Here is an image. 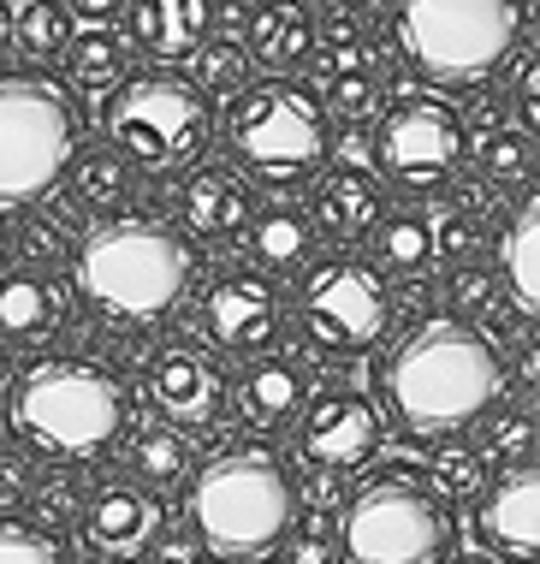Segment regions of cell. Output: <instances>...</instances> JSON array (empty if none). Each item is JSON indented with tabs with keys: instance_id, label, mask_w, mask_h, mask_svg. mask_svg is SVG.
I'll use <instances>...</instances> for the list:
<instances>
[{
	"instance_id": "cell-1",
	"label": "cell",
	"mask_w": 540,
	"mask_h": 564,
	"mask_svg": "<svg viewBox=\"0 0 540 564\" xmlns=\"http://www.w3.org/2000/svg\"><path fill=\"white\" fill-rule=\"evenodd\" d=\"M505 380H511V362H505V350L487 327L428 315L386 350L380 404L398 434L440 446L452 434L482 429L505 404Z\"/></svg>"
},
{
	"instance_id": "cell-2",
	"label": "cell",
	"mask_w": 540,
	"mask_h": 564,
	"mask_svg": "<svg viewBox=\"0 0 540 564\" xmlns=\"http://www.w3.org/2000/svg\"><path fill=\"white\" fill-rule=\"evenodd\" d=\"M303 523V487L273 446H226L191 476V535L208 564H273Z\"/></svg>"
},
{
	"instance_id": "cell-3",
	"label": "cell",
	"mask_w": 540,
	"mask_h": 564,
	"mask_svg": "<svg viewBox=\"0 0 540 564\" xmlns=\"http://www.w3.org/2000/svg\"><path fill=\"white\" fill-rule=\"evenodd\" d=\"M72 285L101 322L154 327L191 297L196 285V243L184 226L149 215H114L89 226L72 256Z\"/></svg>"
},
{
	"instance_id": "cell-4",
	"label": "cell",
	"mask_w": 540,
	"mask_h": 564,
	"mask_svg": "<svg viewBox=\"0 0 540 564\" xmlns=\"http://www.w3.org/2000/svg\"><path fill=\"white\" fill-rule=\"evenodd\" d=\"M529 0H392L386 36L428 89H487L529 48Z\"/></svg>"
},
{
	"instance_id": "cell-5",
	"label": "cell",
	"mask_w": 540,
	"mask_h": 564,
	"mask_svg": "<svg viewBox=\"0 0 540 564\" xmlns=\"http://www.w3.org/2000/svg\"><path fill=\"white\" fill-rule=\"evenodd\" d=\"M137 416L131 387L96 357H42L12 387V422L54 464H96Z\"/></svg>"
},
{
	"instance_id": "cell-6",
	"label": "cell",
	"mask_w": 540,
	"mask_h": 564,
	"mask_svg": "<svg viewBox=\"0 0 540 564\" xmlns=\"http://www.w3.org/2000/svg\"><path fill=\"white\" fill-rule=\"evenodd\" d=\"M333 113L315 84L261 78L226 108V155L244 178L268 191L315 185L333 166Z\"/></svg>"
},
{
	"instance_id": "cell-7",
	"label": "cell",
	"mask_w": 540,
	"mask_h": 564,
	"mask_svg": "<svg viewBox=\"0 0 540 564\" xmlns=\"http://www.w3.org/2000/svg\"><path fill=\"white\" fill-rule=\"evenodd\" d=\"M457 499L422 469H380L338 511V564H452Z\"/></svg>"
},
{
	"instance_id": "cell-8",
	"label": "cell",
	"mask_w": 540,
	"mask_h": 564,
	"mask_svg": "<svg viewBox=\"0 0 540 564\" xmlns=\"http://www.w3.org/2000/svg\"><path fill=\"white\" fill-rule=\"evenodd\" d=\"M101 131L137 173L179 178V173H191V166H203V149L214 137V96L173 66L131 72V78L107 96Z\"/></svg>"
},
{
	"instance_id": "cell-9",
	"label": "cell",
	"mask_w": 540,
	"mask_h": 564,
	"mask_svg": "<svg viewBox=\"0 0 540 564\" xmlns=\"http://www.w3.org/2000/svg\"><path fill=\"white\" fill-rule=\"evenodd\" d=\"M291 322L298 339L321 357H368L398 327V285L375 256L333 250L298 273Z\"/></svg>"
},
{
	"instance_id": "cell-10",
	"label": "cell",
	"mask_w": 540,
	"mask_h": 564,
	"mask_svg": "<svg viewBox=\"0 0 540 564\" xmlns=\"http://www.w3.org/2000/svg\"><path fill=\"white\" fill-rule=\"evenodd\" d=\"M77 108L36 72H0V215L36 208L77 166Z\"/></svg>"
},
{
	"instance_id": "cell-11",
	"label": "cell",
	"mask_w": 540,
	"mask_h": 564,
	"mask_svg": "<svg viewBox=\"0 0 540 564\" xmlns=\"http://www.w3.org/2000/svg\"><path fill=\"white\" fill-rule=\"evenodd\" d=\"M469 113L440 89H404L375 119V166L404 203H445L469 178Z\"/></svg>"
},
{
	"instance_id": "cell-12",
	"label": "cell",
	"mask_w": 540,
	"mask_h": 564,
	"mask_svg": "<svg viewBox=\"0 0 540 564\" xmlns=\"http://www.w3.org/2000/svg\"><path fill=\"white\" fill-rule=\"evenodd\" d=\"M291 440H298L309 476H327V481L357 476L386 446V404H375L363 387H321L303 404Z\"/></svg>"
},
{
	"instance_id": "cell-13",
	"label": "cell",
	"mask_w": 540,
	"mask_h": 564,
	"mask_svg": "<svg viewBox=\"0 0 540 564\" xmlns=\"http://www.w3.org/2000/svg\"><path fill=\"white\" fill-rule=\"evenodd\" d=\"M291 303L280 292V273L268 268H220L208 280L203 303H196V322H203L208 345L226 357H268L285 333Z\"/></svg>"
},
{
	"instance_id": "cell-14",
	"label": "cell",
	"mask_w": 540,
	"mask_h": 564,
	"mask_svg": "<svg viewBox=\"0 0 540 564\" xmlns=\"http://www.w3.org/2000/svg\"><path fill=\"white\" fill-rule=\"evenodd\" d=\"M149 399L166 422H179L184 434H208L226 422V404L238 399V387L226 380L220 357L203 345H166L149 362Z\"/></svg>"
},
{
	"instance_id": "cell-15",
	"label": "cell",
	"mask_w": 540,
	"mask_h": 564,
	"mask_svg": "<svg viewBox=\"0 0 540 564\" xmlns=\"http://www.w3.org/2000/svg\"><path fill=\"white\" fill-rule=\"evenodd\" d=\"M309 215H315L321 238L350 250V243H368L375 226L392 215V185L380 178V166L368 161H333L327 173L309 185Z\"/></svg>"
},
{
	"instance_id": "cell-16",
	"label": "cell",
	"mask_w": 540,
	"mask_h": 564,
	"mask_svg": "<svg viewBox=\"0 0 540 564\" xmlns=\"http://www.w3.org/2000/svg\"><path fill=\"white\" fill-rule=\"evenodd\" d=\"M469 529L482 553L505 564H540V464L505 469L499 481H487V494L469 511Z\"/></svg>"
},
{
	"instance_id": "cell-17",
	"label": "cell",
	"mask_w": 540,
	"mask_h": 564,
	"mask_svg": "<svg viewBox=\"0 0 540 564\" xmlns=\"http://www.w3.org/2000/svg\"><path fill=\"white\" fill-rule=\"evenodd\" d=\"M77 529H84V541L101 558H143L161 541V499L143 481H101L84 499Z\"/></svg>"
},
{
	"instance_id": "cell-18",
	"label": "cell",
	"mask_w": 540,
	"mask_h": 564,
	"mask_svg": "<svg viewBox=\"0 0 540 564\" xmlns=\"http://www.w3.org/2000/svg\"><path fill=\"white\" fill-rule=\"evenodd\" d=\"M173 215L191 238L203 243H220V238H244L256 220V196L244 185V173L231 161H203L179 178V196H173Z\"/></svg>"
},
{
	"instance_id": "cell-19",
	"label": "cell",
	"mask_w": 540,
	"mask_h": 564,
	"mask_svg": "<svg viewBox=\"0 0 540 564\" xmlns=\"http://www.w3.org/2000/svg\"><path fill=\"white\" fill-rule=\"evenodd\" d=\"M244 42H250L256 66L268 78H298L303 66H315L321 48V19L303 0H250V19H244Z\"/></svg>"
},
{
	"instance_id": "cell-20",
	"label": "cell",
	"mask_w": 540,
	"mask_h": 564,
	"mask_svg": "<svg viewBox=\"0 0 540 564\" xmlns=\"http://www.w3.org/2000/svg\"><path fill=\"white\" fill-rule=\"evenodd\" d=\"M315 89L321 101H327L333 119H345V126H375V119L392 108V89H386V72L375 48H327L315 59Z\"/></svg>"
},
{
	"instance_id": "cell-21",
	"label": "cell",
	"mask_w": 540,
	"mask_h": 564,
	"mask_svg": "<svg viewBox=\"0 0 540 564\" xmlns=\"http://www.w3.org/2000/svg\"><path fill=\"white\" fill-rule=\"evenodd\" d=\"M214 7L220 0H131V42L154 66H179L196 59L203 42L214 36Z\"/></svg>"
},
{
	"instance_id": "cell-22",
	"label": "cell",
	"mask_w": 540,
	"mask_h": 564,
	"mask_svg": "<svg viewBox=\"0 0 540 564\" xmlns=\"http://www.w3.org/2000/svg\"><path fill=\"white\" fill-rule=\"evenodd\" d=\"M321 226L315 215H309V203H291V196H273V203H261L256 208V220H250V232H244V250H250V262L256 268H268V273H303L309 262H315V250H321Z\"/></svg>"
},
{
	"instance_id": "cell-23",
	"label": "cell",
	"mask_w": 540,
	"mask_h": 564,
	"mask_svg": "<svg viewBox=\"0 0 540 564\" xmlns=\"http://www.w3.org/2000/svg\"><path fill=\"white\" fill-rule=\"evenodd\" d=\"M309 399H315V387H309L303 362L280 357V350L250 357V369L238 375V410L250 429H298Z\"/></svg>"
},
{
	"instance_id": "cell-24",
	"label": "cell",
	"mask_w": 540,
	"mask_h": 564,
	"mask_svg": "<svg viewBox=\"0 0 540 564\" xmlns=\"http://www.w3.org/2000/svg\"><path fill=\"white\" fill-rule=\"evenodd\" d=\"M440 315L469 322V327H487L493 339H499L505 327H517L522 303L511 297V285H505L499 256H482V262L445 268V280H440Z\"/></svg>"
},
{
	"instance_id": "cell-25",
	"label": "cell",
	"mask_w": 540,
	"mask_h": 564,
	"mask_svg": "<svg viewBox=\"0 0 540 564\" xmlns=\"http://www.w3.org/2000/svg\"><path fill=\"white\" fill-rule=\"evenodd\" d=\"M469 173L499 196H529L540 185V137L522 119H493V126L475 131Z\"/></svg>"
},
{
	"instance_id": "cell-26",
	"label": "cell",
	"mask_w": 540,
	"mask_h": 564,
	"mask_svg": "<svg viewBox=\"0 0 540 564\" xmlns=\"http://www.w3.org/2000/svg\"><path fill=\"white\" fill-rule=\"evenodd\" d=\"M66 322V292L42 268L0 273V345H42Z\"/></svg>"
},
{
	"instance_id": "cell-27",
	"label": "cell",
	"mask_w": 540,
	"mask_h": 564,
	"mask_svg": "<svg viewBox=\"0 0 540 564\" xmlns=\"http://www.w3.org/2000/svg\"><path fill=\"white\" fill-rule=\"evenodd\" d=\"M368 256H375L386 273L422 280V273L440 262V220L428 215V203H392V215L375 226V238H368Z\"/></svg>"
},
{
	"instance_id": "cell-28",
	"label": "cell",
	"mask_w": 540,
	"mask_h": 564,
	"mask_svg": "<svg viewBox=\"0 0 540 564\" xmlns=\"http://www.w3.org/2000/svg\"><path fill=\"white\" fill-rule=\"evenodd\" d=\"M499 268L511 297L522 303V315L540 327V185L517 196V208L499 226Z\"/></svg>"
},
{
	"instance_id": "cell-29",
	"label": "cell",
	"mask_w": 540,
	"mask_h": 564,
	"mask_svg": "<svg viewBox=\"0 0 540 564\" xmlns=\"http://www.w3.org/2000/svg\"><path fill=\"white\" fill-rule=\"evenodd\" d=\"M72 208H84V215H107L114 220L119 208H126L131 196V161L119 155V149H101V155H84L72 166Z\"/></svg>"
},
{
	"instance_id": "cell-30",
	"label": "cell",
	"mask_w": 540,
	"mask_h": 564,
	"mask_svg": "<svg viewBox=\"0 0 540 564\" xmlns=\"http://www.w3.org/2000/svg\"><path fill=\"white\" fill-rule=\"evenodd\" d=\"M131 476L143 487H179L191 476V434L166 416L149 422V429L131 440Z\"/></svg>"
},
{
	"instance_id": "cell-31",
	"label": "cell",
	"mask_w": 540,
	"mask_h": 564,
	"mask_svg": "<svg viewBox=\"0 0 540 564\" xmlns=\"http://www.w3.org/2000/svg\"><path fill=\"white\" fill-rule=\"evenodd\" d=\"M482 452H487V464L499 469V476H505V469L540 464V410L499 404V410L482 422Z\"/></svg>"
},
{
	"instance_id": "cell-32",
	"label": "cell",
	"mask_w": 540,
	"mask_h": 564,
	"mask_svg": "<svg viewBox=\"0 0 540 564\" xmlns=\"http://www.w3.org/2000/svg\"><path fill=\"white\" fill-rule=\"evenodd\" d=\"M12 42H19V54L24 59H66L72 48V7L66 0H24L19 7V19H12Z\"/></svg>"
},
{
	"instance_id": "cell-33",
	"label": "cell",
	"mask_w": 540,
	"mask_h": 564,
	"mask_svg": "<svg viewBox=\"0 0 540 564\" xmlns=\"http://www.w3.org/2000/svg\"><path fill=\"white\" fill-rule=\"evenodd\" d=\"M66 66L84 96H114L126 84V42L107 36V30H89V36H77L66 48Z\"/></svg>"
},
{
	"instance_id": "cell-34",
	"label": "cell",
	"mask_w": 540,
	"mask_h": 564,
	"mask_svg": "<svg viewBox=\"0 0 540 564\" xmlns=\"http://www.w3.org/2000/svg\"><path fill=\"white\" fill-rule=\"evenodd\" d=\"M250 72H256V54H250V42H238V36H208L203 54H196V84H203L214 101H238L244 89L256 84Z\"/></svg>"
},
{
	"instance_id": "cell-35",
	"label": "cell",
	"mask_w": 540,
	"mask_h": 564,
	"mask_svg": "<svg viewBox=\"0 0 540 564\" xmlns=\"http://www.w3.org/2000/svg\"><path fill=\"white\" fill-rule=\"evenodd\" d=\"M428 476H434L452 499H482L487 494V481H493V464H487V452H482V440H440V452H434V464H428Z\"/></svg>"
},
{
	"instance_id": "cell-36",
	"label": "cell",
	"mask_w": 540,
	"mask_h": 564,
	"mask_svg": "<svg viewBox=\"0 0 540 564\" xmlns=\"http://www.w3.org/2000/svg\"><path fill=\"white\" fill-rule=\"evenodd\" d=\"M487 243H499L487 215H469L457 203H440V262L457 268V262H482Z\"/></svg>"
},
{
	"instance_id": "cell-37",
	"label": "cell",
	"mask_w": 540,
	"mask_h": 564,
	"mask_svg": "<svg viewBox=\"0 0 540 564\" xmlns=\"http://www.w3.org/2000/svg\"><path fill=\"white\" fill-rule=\"evenodd\" d=\"M19 250L30 256V268H48V262H60V256H77V238L66 232V220L60 215H24V226H19Z\"/></svg>"
},
{
	"instance_id": "cell-38",
	"label": "cell",
	"mask_w": 540,
	"mask_h": 564,
	"mask_svg": "<svg viewBox=\"0 0 540 564\" xmlns=\"http://www.w3.org/2000/svg\"><path fill=\"white\" fill-rule=\"evenodd\" d=\"M375 36V12L363 0H333L321 7V48H363Z\"/></svg>"
},
{
	"instance_id": "cell-39",
	"label": "cell",
	"mask_w": 540,
	"mask_h": 564,
	"mask_svg": "<svg viewBox=\"0 0 540 564\" xmlns=\"http://www.w3.org/2000/svg\"><path fill=\"white\" fill-rule=\"evenodd\" d=\"M0 564H66L42 523H0Z\"/></svg>"
},
{
	"instance_id": "cell-40",
	"label": "cell",
	"mask_w": 540,
	"mask_h": 564,
	"mask_svg": "<svg viewBox=\"0 0 540 564\" xmlns=\"http://www.w3.org/2000/svg\"><path fill=\"white\" fill-rule=\"evenodd\" d=\"M72 517H84L77 487H72V481H36V523H42V529H66Z\"/></svg>"
},
{
	"instance_id": "cell-41",
	"label": "cell",
	"mask_w": 540,
	"mask_h": 564,
	"mask_svg": "<svg viewBox=\"0 0 540 564\" xmlns=\"http://www.w3.org/2000/svg\"><path fill=\"white\" fill-rule=\"evenodd\" d=\"M511 113L540 137V48L522 54V66H517V78H511Z\"/></svg>"
},
{
	"instance_id": "cell-42",
	"label": "cell",
	"mask_w": 540,
	"mask_h": 564,
	"mask_svg": "<svg viewBox=\"0 0 540 564\" xmlns=\"http://www.w3.org/2000/svg\"><path fill=\"white\" fill-rule=\"evenodd\" d=\"M24 499H30V464L12 452H0V511L24 506Z\"/></svg>"
},
{
	"instance_id": "cell-43",
	"label": "cell",
	"mask_w": 540,
	"mask_h": 564,
	"mask_svg": "<svg viewBox=\"0 0 540 564\" xmlns=\"http://www.w3.org/2000/svg\"><path fill=\"white\" fill-rule=\"evenodd\" d=\"M511 375H517V387H522V392H534V399H540V327H534L529 339L517 345V357H511Z\"/></svg>"
},
{
	"instance_id": "cell-44",
	"label": "cell",
	"mask_w": 540,
	"mask_h": 564,
	"mask_svg": "<svg viewBox=\"0 0 540 564\" xmlns=\"http://www.w3.org/2000/svg\"><path fill=\"white\" fill-rule=\"evenodd\" d=\"M66 7H72V19H84V24H114L131 12V0H66Z\"/></svg>"
},
{
	"instance_id": "cell-45",
	"label": "cell",
	"mask_w": 540,
	"mask_h": 564,
	"mask_svg": "<svg viewBox=\"0 0 540 564\" xmlns=\"http://www.w3.org/2000/svg\"><path fill=\"white\" fill-rule=\"evenodd\" d=\"M12 19H19V12H12L7 0H0V54H7V42H12Z\"/></svg>"
},
{
	"instance_id": "cell-46",
	"label": "cell",
	"mask_w": 540,
	"mask_h": 564,
	"mask_svg": "<svg viewBox=\"0 0 540 564\" xmlns=\"http://www.w3.org/2000/svg\"><path fill=\"white\" fill-rule=\"evenodd\" d=\"M452 564H505V558H493V553H487V558H452Z\"/></svg>"
},
{
	"instance_id": "cell-47",
	"label": "cell",
	"mask_w": 540,
	"mask_h": 564,
	"mask_svg": "<svg viewBox=\"0 0 540 564\" xmlns=\"http://www.w3.org/2000/svg\"><path fill=\"white\" fill-rule=\"evenodd\" d=\"M529 19H534V30H540V0H529Z\"/></svg>"
},
{
	"instance_id": "cell-48",
	"label": "cell",
	"mask_w": 540,
	"mask_h": 564,
	"mask_svg": "<svg viewBox=\"0 0 540 564\" xmlns=\"http://www.w3.org/2000/svg\"><path fill=\"white\" fill-rule=\"evenodd\" d=\"M0 387H7V350H0Z\"/></svg>"
},
{
	"instance_id": "cell-49",
	"label": "cell",
	"mask_w": 540,
	"mask_h": 564,
	"mask_svg": "<svg viewBox=\"0 0 540 564\" xmlns=\"http://www.w3.org/2000/svg\"><path fill=\"white\" fill-rule=\"evenodd\" d=\"M220 7H250V0H220Z\"/></svg>"
},
{
	"instance_id": "cell-50",
	"label": "cell",
	"mask_w": 540,
	"mask_h": 564,
	"mask_svg": "<svg viewBox=\"0 0 540 564\" xmlns=\"http://www.w3.org/2000/svg\"><path fill=\"white\" fill-rule=\"evenodd\" d=\"M89 564H119V558H89Z\"/></svg>"
}]
</instances>
